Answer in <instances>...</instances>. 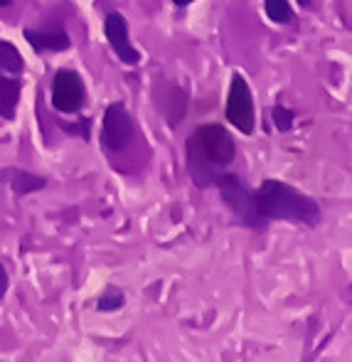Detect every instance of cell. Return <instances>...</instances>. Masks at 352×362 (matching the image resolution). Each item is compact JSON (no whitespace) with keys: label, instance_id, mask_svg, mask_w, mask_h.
<instances>
[{"label":"cell","instance_id":"obj_9","mask_svg":"<svg viewBox=\"0 0 352 362\" xmlns=\"http://www.w3.org/2000/svg\"><path fill=\"white\" fill-rule=\"evenodd\" d=\"M158 106H160L163 116L168 119L170 126H177L182 121L187 111V94L175 84H165V101L158 99Z\"/></svg>","mask_w":352,"mask_h":362},{"label":"cell","instance_id":"obj_4","mask_svg":"<svg viewBox=\"0 0 352 362\" xmlns=\"http://www.w3.org/2000/svg\"><path fill=\"white\" fill-rule=\"evenodd\" d=\"M227 121L242 134H252L254 131V96L247 79L239 72L232 76V86H229Z\"/></svg>","mask_w":352,"mask_h":362},{"label":"cell","instance_id":"obj_13","mask_svg":"<svg viewBox=\"0 0 352 362\" xmlns=\"http://www.w3.org/2000/svg\"><path fill=\"white\" fill-rule=\"evenodd\" d=\"M264 10H266V18L271 23L286 25L293 20V10H291L288 0H264Z\"/></svg>","mask_w":352,"mask_h":362},{"label":"cell","instance_id":"obj_14","mask_svg":"<svg viewBox=\"0 0 352 362\" xmlns=\"http://www.w3.org/2000/svg\"><path fill=\"white\" fill-rule=\"evenodd\" d=\"M126 303V296H124V291L121 288H116V286H109L104 291V293L99 296V300H96V308L101 310V313H109V310H119L121 305Z\"/></svg>","mask_w":352,"mask_h":362},{"label":"cell","instance_id":"obj_10","mask_svg":"<svg viewBox=\"0 0 352 362\" xmlns=\"http://www.w3.org/2000/svg\"><path fill=\"white\" fill-rule=\"evenodd\" d=\"M5 182L13 187L18 195H30V192H37L42 187H47V180L42 175H33V173L18 170V168H8V170L0 173Z\"/></svg>","mask_w":352,"mask_h":362},{"label":"cell","instance_id":"obj_15","mask_svg":"<svg viewBox=\"0 0 352 362\" xmlns=\"http://www.w3.org/2000/svg\"><path fill=\"white\" fill-rule=\"evenodd\" d=\"M271 119H274V126H276L278 131H291L293 129V121H295V114L291 109H286L283 104H278V106H274V111H271Z\"/></svg>","mask_w":352,"mask_h":362},{"label":"cell","instance_id":"obj_3","mask_svg":"<svg viewBox=\"0 0 352 362\" xmlns=\"http://www.w3.org/2000/svg\"><path fill=\"white\" fill-rule=\"evenodd\" d=\"M214 185H217L219 192H222V202L232 210V215L237 217L239 222L247 224V227H254V229L264 227L266 219L259 217L254 190H249V187L239 180V175H227V173H222Z\"/></svg>","mask_w":352,"mask_h":362},{"label":"cell","instance_id":"obj_18","mask_svg":"<svg viewBox=\"0 0 352 362\" xmlns=\"http://www.w3.org/2000/svg\"><path fill=\"white\" fill-rule=\"evenodd\" d=\"M172 3H175V5H177V8H185V5L195 3V0H172Z\"/></svg>","mask_w":352,"mask_h":362},{"label":"cell","instance_id":"obj_20","mask_svg":"<svg viewBox=\"0 0 352 362\" xmlns=\"http://www.w3.org/2000/svg\"><path fill=\"white\" fill-rule=\"evenodd\" d=\"M300 5H305V8H310V0H298Z\"/></svg>","mask_w":352,"mask_h":362},{"label":"cell","instance_id":"obj_16","mask_svg":"<svg viewBox=\"0 0 352 362\" xmlns=\"http://www.w3.org/2000/svg\"><path fill=\"white\" fill-rule=\"evenodd\" d=\"M69 134H79L81 139H89V131H91V121L89 119H81L79 126H64Z\"/></svg>","mask_w":352,"mask_h":362},{"label":"cell","instance_id":"obj_6","mask_svg":"<svg viewBox=\"0 0 352 362\" xmlns=\"http://www.w3.org/2000/svg\"><path fill=\"white\" fill-rule=\"evenodd\" d=\"M84 81L71 69H59L52 81V106L62 114H76L84 106Z\"/></svg>","mask_w":352,"mask_h":362},{"label":"cell","instance_id":"obj_12","mask_svg":"<svg viewBox=\"0 0 352 362\" xmlns=\"http://www.w3.org/2000/svg\"><path fill=\"white\" fill-rule=\"evenodd\" d=\"M0 69L8 74H20L25 69L23 54L13 42H5V40H0Z\"/></svg>","mask_w":352,"mask_h":362},{"label":"cell","instance_id":"obj_2","mask_svg":"<svg viewBox=\"0 0 352 362\" xmlns=\"http://www.w3.org/2000/svg\"><path fill=\"white\" fill-rule=\"evenodd\" d=\"M254 200L262 219H278V222H295L308 227H315L320 222L318 202L281 180H264L254 190Z\"/></svg>","mask_w":352,"mask_h":362},{"label":"cell","instance_id":"obj_17","mask_svg":"<svg viewBox=\"0 0 352 362\" xmlns=\"http://www.w3.org/2000/svg\"><path fill=\"white\" fill-rule=\"evenodd\" d=\"M5 291H8V272H5L3 262H0V300H3Z\"/></svg>","mask_w":352,"mask_h":362},{"label":"cell","instance_id":"obj_11","mask_svg":"<svg viewBox=\"0 0 352 362\" xmlns=\"http://www.w3.org/2000/svg\"><path fill=\"white\" fill-rule=\"evenodd\" d=\"M20 101V81L0 74V116L13 119Z\"/></svg>","mask_w":352,"mask_h":362},{"label":"cell","instance_id":"obj_5","mask_svg":"<svg viewBox=\"0 0 352 362\" xmlns=\"http://www.w3.org/2000/svg\"><path fill=\"white\" fill-rule=\"evenodd\" d=\"M134 119H131L129 109L121 101L106 106L104 111V129H101V144L109 151H124L134 139Z\"/></svg>","mask_w":352,"mask_h":362},{"label":"cell","instance_id":"obj_1","mask_svg":"<svg viewBox=\"0 0 352 362\" xmlns=\"http://www.w3.org/2000/svg\"><path fill=\"white\" fill-rule=\"evenodd\" d=\"M234 141L219 124L197 126L187 139V170L197 187H212L234 160Z\"/></svg>","mask_w":352,"mask_h":362},{"label":"cell","instance_id":"obj_7","mask_svg":"<svg viewBox=\"0 0 352 362\" xmlns=\"http://www.w3.org/2000/svg\"><path fill=\"white\" fill-rule=\"evenodd\" d=\"M104 33H106V40H109L111 49L119 54L121 62L126 64H139L141 54L139 49L131 45L129 40V23L121 13H109L104 20Z\"/></svg>","mask_w":352,"mask_h":362},{"label":"cell","instance_id":"obj_8","mask_svg":"<svg viewBox=\"0 0 352 362\" xmlns=\"http://www.w3.org/2000/svg\"><path fill=\"white\" fill-rule=\"evenodd\" d=\"M25 40L30 42V47L35 52H64L71 47V40L67 33L62 30H54V33H37V30H25Z\"/></svg>","mask_w":352,"mask_h":362},{"label":"cell","instance_id":"obj_19","mask_svg":"<svg viewBox=\"0 0 352 362\" xmlns=\"http://www.w3.org/2000/svg\"><path fill=\"white\" fill-rule=\"evenodd\" d=\"M13 0H0V8H5V5H10Z\"/></svg>","mask_w":352,"mask_h":362}]
</instances>
